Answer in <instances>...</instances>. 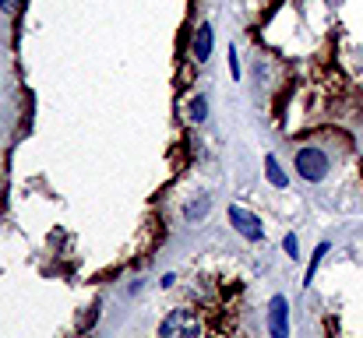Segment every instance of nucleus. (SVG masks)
<instances>
[{"mask_svg":"<svg viewBox=\"0 0 363 338\" xmlns=\"http://www.w3.org/2000/svg\"><path fill=\"white\" fill-rule=\"evenodd\" d=\"M201 321L194 310H173L163 324H159V338H198Z\"/></svg>","mask_w":363,"mask_h":338,"instance_id":"obj_1","label":"nucleus"},{"mask_svg":"<svg viewBox=\"0 0 363 338\" xmlns=\"http://www.w3.org/2000/svg\"><path fill=\"white\" fill-rule=\"evenodd\" d=\"M296 169H300V176H304V180L318 183V180L328 176V156H324V151H318V148H300L296 151Z\"/></svg>","mask_w":363,"mask_h":338,"instance_id":"obj_2","label":"nucleus"},{"mask_svg":"<svg viewBox=\"0 0 363 338\" xmlns=\"http://www.w3.org/2000/svg\"><path fill=\"white\" fill-rule=\"evenodd\" d=\"M268 335L271 338H289V303H286V296H271V303H268Z\"/></svg>","mask_w":363,"mask_h":338,"instance_id":"obj_3","label":"nucleus"},{"mask_svg":"<svg viewBox=\"0 0 363 338\" xmlns=\"http://www.w3.org/2000/svg\"><path fill=\"white\" fill-rule=\"evenodd\" d=\"M229 222H233V229L244 236V240H261V236H265L261 219H258V215H251L247 208H240V204L229 208Z\"/></svg>","mask_w":363,"mask_h":338,"instance_id":"obj_4","label":"nucleus"},{"mask_svg":"<svg viewBox=\"0 0 363 338\" xmlns=\"http://www.w3.org/2000/svg\"><path fill=\"white\" fill-rule=\"evenodd\" d=\"M211 46H216V32H211V25H201L198 36H194V60L198 64H205L211 56Z\"/></svg>","mask_w":363,"mask_h":338,"instance_id":"obj_5","label":"nucleus"},{"mask_svg":"<svg viewBox=\"0 0 363 338\" xmlns=\"http://www.w3.org/2000/svg\"><path fill=\"white\" fill-rule=\"evenodd\" d=\"M265 176H268L271 187H279V191L289 183V176L282 173V166H279V159H276V156H265Z\"/></svg>","mask_w":363,"mask_h":338,"instance_id":"obj_6","label":"nucleus"},{"mask_svg":"<svg viewBox=\"0 0 363 338\" xmlns=\"http://www.w3.org/2000/svg\"><path fill=\"white\" fill-rule=\"evenodd\" d=\"M187 113H191V120H194V124H201V120L208 116V103H205V96H198V99H191V106H187Z\"/></svg>","mask_w":363,"mask_h":338,"instance_id":"obj_7","label":"nucleus"},{"mask_svg":"<svg viewBox=\"0 0 363 338\" xmlns=\"http://www.w3.org/2000/svg\"><path fill=\"white\" fill-rule=\"evenodd\" d=\"M324 254H328V243H321V247L314 251V257H311V268H307V279H304V286H311V282H314V271H318V261H321Z\"/></svg>","mask_w":363,"mask_h":338,"instance_id":"obj_8","label":"nucleus"},{"mask_svg":"<svg viewBox=\"0 0 363 338\" xmlns=\"http://www.w3.org/2000/svg\"><path fill=\"white\" fill-rule=\"evenodd\" d=\"M208 208H211V201H208V198H201L198 204H191V208H187V219H198V215H201V211H208Z\"/></svg>","mask_w":363,"mask_h":338,"instance_id":"obj_9","label":"nucleus"},{"mask_svg":"<svg viewBox=\"0 0 363 338\" xmlns=\"http://www.w3.org/2000/svg\"><path fill=\"white\" fill-rule=\"evenodd\" d=\"M282 247H286L289 261H293V257H300V254H296V251H300V243H296V236H286V240H282Z\"/></svg>","mask_w":363,"mask_h":338,"instance_id":"obj_10","label":"nucleus"},{"mask_svg":"<svg viewBox=\"0 0 363 338\" xmlns=\"http://www.w3.org/2000/svg\"><path fill=\"white\" fill-rule=\"evenodd\" d=\"M229 74H233V78H240V60H236V53H233V50H229Z\"/></svg>","mask_w":363,"mask_h":338,"instance_id":"obj_11","label":"nucleus"},{"mask_svg":"<svg viewBox=\"0 0 363 338\" xmlns=\"http://www.w3.org/2000/svg\"><path fill=\"white\" fill-rule=\"evenodd\" d=\"M18 8V0H0V11H14Z\"/></svg>","mask_w":363,"mask_h":338,"instance_id":"obj_12","label":"nucleus"}]
</instances>
